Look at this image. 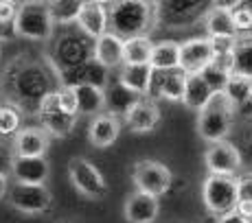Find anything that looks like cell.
Here are the masks:
<instances>
[{
    "mask_svg": "<svg viewBox=\"0 0 252 223\" xmlns=\"http://www.w3.org/2000/svg\"><path fill=\"white\" fill-rule=\"evenodd\" d=\"M48 162L46 158H16L13 160L11 177L16 184H33V186H44L48 179Z\"/></svg>",
    "mask_w": 252,
    "mask_h": 223,
    "instance_id": "cell-18",
    "label": "cell"
},
{
    "mask_svg": "<svg viewBox=\"0 0 252 223\" xmlns=\"http://www.w3.org/2000/svg\"><path fill=\"white\" fill-rule=\"evenodd\" d=\"M22 112L9 103L0 105V136H13L20 132Z\"/></svg>",
    "mask_w": 252,
    "mask_h": 223,
    "instance_id": "cell-36",
    "label": "cell"
},
{
    "mask_svg": "<svg viewBox=\"0 0 252 223\" xmlns=\"http://www.w3.org/2000/svg\"><path fill=\"white\" fill-rule=\"evenodd\" d=\"M160 212V201L145 193H132L125 201V219L129 223H154Z\"/></svg>",
    "mask_w": 252,
    "mask_h": 223,
    "instance_id": "cell-20",
    "label": "cell"
},
{
    "mask_svg": "<svg viewBox=\"0 0 252 223\" xmlns=\"http://www.w3.org/2000/svg\"><path fill=\"white\" fill-rule=\"evenodd\" d=\"M204 162L208 167L211 175H221V177H235V173L241 168V153L239 147L230 140H221V142L208 144Z\"/></svg>",
    "mask_w": 252,
    "mask_h": 223,
    "instance_id": "cell-11",
    "label": "cell"
},
{
    "mask_svg": "<svg viewBox=\"0 0 252 223\" xmlns=\"http://www.w3.org/2000/svg\"><path fill=\"white\" fill-rule=\"evenodd\" d=\"M57 81L60 85H68V88H77V85H92V88L105 90L110 84V70L103 68L99 61L90 59L86 64L72 68V70L57 72Z\"/></svg>",
    "mask_w": 252,
    "mask_h": 223,
    "instance_id": "cell-13",
    "label": "cell"
},
{
    "mask_svg": "<svg viewBox=\"0 0 252 223\" xmlns=\"http://www.w3.org/2000/svg\"><path fill=\"white\" fill-rule=\"evenodd\" d=\"M202 22L206 27L208 37H235L237 35L228 4H211V9L206 11Z\"/></svg>",
    "mask_w": 252,
    "mask_h": 223,
    "instance_id": "cell-25",
    "label": "cell"
},
{
    "mask_svg": "<svg viewBox=\"0 0 252 223\" xmlns=\"http://www.w3.org/2000/svg\"><path fill=\"white\" fill-rule=\"evenodd\" d=\"M202 199L213 217H224L237 210V177L208 175L202 184Z\"/></svg>",
    "mask_w": 252,
    "mask_h": 223,
    "instance_id": "cell-7",
    "label": "cell"
},
{
    "mask_svg": "<svg viewBox=\"0 0 252 223\" xmlns=\"http://www.w3.org/2000/svg\"><path fill=\"white\" fill-rule=\"evenodd\" d=\"M250 105H252V94H250Z\"/></svg>",
    "mask_w": 252,
    "mask_h": 223,
    "instance_id": "cell-43",
    "label": "cell"
},
{
    "mask_svg": "<svg viewBox=\"0 0 252 223\" xmlns=\"http://www.w3.org/2000/svg\"><path fill=\"white\" fill-rule=\"evenodd\" d=\"M154 7H156V27L162 24L164 28H189L204 20L211 2L169 0V2H154Z\"/></svg>",
    "mask_w": 252,
    "mask_h": 223,
    "instance_id": "cell-6",
    "label": "cell"
},
{
    "mask_svg": "<svg viewBox=\"0 0 252 223\" xmlns=\"http://www.w3.org/2000/svg\"><path fill=\"white\" fill-rule=\"evenodd\" d=\"M81 2L79 0H57V2H48V13L55 27H75L77 16H79Z\"/></svg>",
    "mask_w": 252,
    "mask_h": 223,
    "instance_id": "cell-32",
    "label": "cell"
},
{
    "mask_svg": "<svg viewBox=\"0 0 252 223\" xmlns=\"http://www.w3.org/2000/svg\"><path fill=\"white\" fill-rule=\"evenodd\" d=\"M132 179H134V184H136L138 193H145V195L158 199V197L169 193L173 175L158 160H138V162L134 164Z\"/></svg>",
    "mask_w": 252,
    "mask_h": 223,
    "instance_id": "cell-8",
    "label": "cell"
},
{
    "mask_svg": "<svg viewBox=\"0 0 252 223\" xmlns=\"http://www.w3.org/2000/svg\"><path fill=\"white\" fill-rule=\"evenodd\" d=\"M75 90V99H77V114H86V116H99L105 110V94L103 90L92 88V85H77Z\"/></svg>",
    "mask_w": 252,
    "mask_h": 223,
    "instance_id": "cell-27",
    "label": "cell"
},
{
    "mask_svg": "<svg viewBox=\"0 0 252 223\" xmlns=\"http://www.w3.org/2000/svg\"><path fill=\"white\" fill-rule=\"evenodd\" d=\"M154 42L149 35H138L123 40V66H145L149 64Z\"/></svg>",
    "mask_w": 252,
    "mask_h": 223,
    "instance_id": "cell-28",
    "label": "cell"
},
{
    "mask_svg": "<svg viewBox=\"0 0 252 223\" xmlns=\"http://www.w3.org/2000/svg\"><path fill=\"white\" fill-rule=\"evenodd\" d=\"M9 203L24 215H44L53 206V195L46 186L33 184H13L7 191Z\"/></svg>",
    "mask_w": 252,
    "mask_h": 223,
    "instance_id": "cell-9",
    "label": "cell"
},
{
    "mask_svg": "<svg viewBox=\"0 0 252 223\" xmlns=\"http://www.w3.org/2000/svg\"><path fill=\"white\" fill-rule=\"evenodd\" d=\"M239 153H241V160H246L252 167V134L244 140V147H239Z\"/></svg>",
    "mask_w": 252,
    "mask_h": 223,
    "instance_id": "cell-41",
    "label": "cell"
},
{
    "mask_svg": "<svg viewBox=\"0 0 252 223\" xmlns=\"http://www.w3.org/2000/svg\"><path fill=\"white\" fill-rule=\"evenodd\" d=\"M7 191H9V179L7 177H0V199L7 195Z\"/></svg>",
    "mask_w": 252,
    "mask_h": 223,
    "instance_id": "cell-42",
    "label": "cell"
},
{
    "mask_svg": "<svg viewBox=\"0 0 252 223\" xmlns=\"http://www.w3.org/2000/svg\"><path fill=\"white\" fill-rule=\"evenodd\" d=\"M215 61L213 48L208 37H191V40L180 44V61H178V70L184 72L187 77L202 75L208 66Z\"/></svg>",
    "mask_w": 252,
    "mask_h": 223,
    "instance_id": "cell-12",
    "label": "cell"
},
{
    "mask_svg": "<svg viewBox=\"0 0 252 223\" xmlns=\"http://www.w3.org/2000/svg\"><path fill=\"white\" fill-rule=\"evenodd\" d=\"M13 33L33 42H48L53 37L55 24L48 13V2H22L13 18Z\"/></svg>",
    "mask_w": 252,
    "mask_h": 223,
    "instance_id": "cell-5",
    "label": "cell"
},
{
    "mask_svg": "<svg viewBox=\"0 0 252 223\" xmlns=\"http://www.w3.org/2000/svg\"><path fill=\"white\" fill-rule=\"evenodd\" d=\"M184 85H187V75L180 70L154 72L152 92L149 94L160 96V99H167V101H182Z\"/></svg>",
    "mask_w": 252,
    "mask_h": 223,
    "instance_id": "cell-23",
    "label": "cell"
},
{
    "mask_svg": "<svg viewBox=\"0 0 252 223\" xmlns=\"http://www.w3.org/2000/svg\"><path fill=\"white\" fill-rule=\"evenodd\" d=\"M237 212L250 219L252 217V173L237 177Z\"/></svg>",
    "mask_w": 252,
    "mask_h": 223,
    "instance_id": "cell-34",
    "label": "cell"
},
{
    "mask_svg": "<svg viewBox=\"0 0 252 223\" xmlns=\"http://www.w3.org/2000/svg\"><path fill=\"white\" fill-rule=\"evenodd\" d=\"M55 101L62 112H66V114H70V116H77V99H75V90L72 88H68V85H57Z\"/></svg>",
    "mask_w": 252,
    "mask_h": 223,
    "instance_id": "cell-37",
    "label": "cell"
},
{
    "mask_svg": "<svg viewBox=\"0 0 252 223\" xmlns=\"http://www.w3.org/2000/svg\"><path fill=\"white\" fill-rule=\"evenodd\" d=\"M119 134H121V120L116 116L108 114V112L94 116L88 127V140L96 149H105L110 144H114Z\"/></svg>",
    "mask_w": 252,
    "mask_h": 223,
    "instance_id": "cell-21",
    "label": "cell"
},
{
    "mask_svg": "<svg viewBox=\"0 0 252 223\" xmlns=\"http://www.w3.org/2000/svg\"><path fill=\"white\" fill-rule=\"evenodd\" d=\"M75 28L79 33H84V35L92 42H94L96 37H101L103 33H108V4L96 2V0L81 2Z\"/></svg>",
    "mask_w": 252,
    "mask_h": 223,
    "instance_id": "cell-15",
    "label": "cell"
},
{
    "mask_svg": "<svg viewBox=\"0 0 252 223\" xmlns=\"http://www.w3.org/2000/svg\"><path fill=\"white\" fill-rule=\"evenodd\" d=\"M235 114L237 112L224 96V92H215L204 108L197 112V132L208 144L221 142L230 134Z\"/></svg>",
    "mask_w": 252,
    "mask_h": 223,
    "instance_id": "cell-4",
    "label": "cell"
},
{
    "mask_svg": "<svg viewBox=\"0 0 252 223\" xmlns=\"http://www.w3.org/2000/svg\"><path fill=\"white\" fill-rule=\"evenodd\" d=\"M13 160H16V153H13V147L7 142H0V177H11V168H13Z\"/></svg>",
    "mask_w": 252,
    "mask_h": 223,
    "instance_id": "cell-38",
    "label": "cell"
},
{
    "mask_svg": "<svg viewBox=\"0 0 252 223\" xmlns=\"http://www.w3.org/2000/svg\"><path fill=\"white\" fill-rule=\"evenodd\" d=\"M228 9H230L232 24H235V31L250 35V31H252V2H232V4H228Z\"/></svg>",
    "mask_w": 252,
    "mask_h": 223,
    "instance_id": "cell-35",
    "label": "cell"
},
{
    "mask_svg": "<svg viewBox=\"0 0 252 223\" xmlns=\"http://www.w3.org/2000/svg\"><path fill=\"white\" fill-rule=\"evenodd\" d=\"M200 77L206 81V85L211 88L213 94H215V92H224L226 81H228V77H230V66L220 64V61H213Z\"/></svg>",
    "mask_w": 252,
    "mask_h": 223,
    "instance_id": "cell-33",
    "label": "cell"
},
{
    "mask_svg": "<svg viewBox=\"0 0 252 223\" xmlns=\"http://www.w3.org/2000/svg\"><path fill=\"white\" fill-rule=\"evenodd\" d=\"M248 223H252V217H250V219H248Z\"/></svg>",
    "mask_w": 252,
    "mask_h": 223,
    "instance_id": "cell-44",
    "label": "cell"
},
{
    "mask_svg": "<svg viewBox=\"0 0 252 223\" xmlns=\"http://www.w3.org/2000/svg\"><path fill=\"white\" fill-rule=\"evenodd\" d=\"M2 90L7 103L24 112L40 110L42 101L57 90V75L51 66L33 59H18L9 66L2 77Z\"/></svg>",
    "mask_w": 252,
    "mask_h": 223,
    "instance_id": "cell-1",
    "label": "cell"
},
{
    "mask_svg": "<svg viewBox=\"0 0 252 223\" xmlns=\"http://www.w3.org/2000/svg\"><path fill=\"white\" fill-rule=\"evenodd\" d=\"M250 94H252V79L241 77V75H232L230 72L228 81H226V88H224V96L230 101L235 112L250 105Z\"/></svg>",
    "mask_w": 252,
    "mask_h": 223,
    "instance_id": "cell-30",
    "label": "cell"
},
{
    "mask_svg": "<svg viewBox=\"0 0 252 223\" xmlns=\"http://www.w3.org/2000/svg\"><path fill=\"white\" fill-rule=\"evenodd\" d=\"M48 140L51 138L42 127H24L16 134L11 147L16 158H44Z\"/></svg>",
    "mask_w": 252,
    "mask_h": 223,
    "instance_id": "cell-17",
    "label": "cell"
},
{
    "mask_svg": "<svg viewBox=\"0 0 252 223\" xmlns=\"http://www.w3.org/2000/svg\"><path fill=\"white\" fill-rule=\"evenodd\" d=\"M68 175L70 182L81 195L90 197V199H101L108 193V184H105L101 171L86 158H72L68 162Z\"/></svg>",
    "mask_w": 252,
    "mask_h": 223,
    "instance_id": "cell-10",
    "label": "cell"
},
{
    "mask_svg": "<svg viewBox=\"0 0 252 223\" xmlns=\"http://www.w3.org/2000/svg\"><path fill=\"white\" fill-rule=\"evenodd\" d=\"M213 96L211 88L206 85V81L202 79L200 75H193V77H187V85H184V105L189 110H195L200 112L204 105L208 103V99Z\"/></svg>",
    "mask_w": 252,
    "mask_h": 223,
    "instance_id": "cell-31",
    "label": "cell"
},
{
    "mask_svg": "<svg viewBox=\"0 0 252 223\" xmlns=\"http://www.w3.org/2000/svg\"><path fill=\"white\" fill-rule=\"evenodd\" d=\"M178 61H180V44L173 40L154 42L152 55H149V68L154 72H171L178 70Z\"/></svg>",
    "mask_w": 252,
    "mask_h": 223,
    "instance_id": "cell-24",
    "label": "cell"
},
{
    "mask_svg": "<svg viewBox=\"0 0 252 223\" xmlns=\"http://www.w3.org/2000/svg\"><path fill=\"white\" fill-rule=\"evenodd\" d=\"M156 27V7L145 0H121L108 4V31L121 40L149 35Z\"/></svg>",
    "mask_w": 252,
    "mask_h": 223,
    "instance_id": "cell-2",
    "label": "cell"
},
{
    "mask_svg": "<svg viewBox=\"0 0 252 223\" xmlns=\"http://www.w3.org/2000/svg\"><path fill=\"white\" fill-rule=\"evenodd\" d=\"M103 94H105V110H108V114L116 116V118H119V114H123V116L127 114V110L140 99V96L132 94L127 88H123L119 81L105 85Z\"/></svg>",
    "mask_w": 252,
    "mask_h": 223,
    "instance_id": "cell-26",
    "label": "cell"
},
{
    "mask_svg": "<svg viewBox=\"0 0 252 223\" xmlns=\"http://www.w3.org/2000/svg\"><path fill=\"white\" fill-rule=\"evenodd\" d=\"M123 118H125V125L134 134H147V132H154L158 127V123H160V110H158L154 99L143 96V99H138L127 110V114Z\"/></svg>",
    "mask_w": 252,
    "mask_h": 223,
    "instance_id": "cell-16",
    "label": "cell"
},
{
    "mask_svg": "<svg viewBox=\"0 0 252 223\" xmlns=\"http://www.w3.org/2000/svg\"><path fill=\"white\" fill-rule=\"evenodd\" d=\"M230 72L252 79V33L237 37L235 51L230 55Z\"/></svg>",
    "mask_w": 252,
    "mask_h": 223,
    "instance_id": "cell-29",
    "label": "cell"
},
{
    "mask_svg": "<svg viewBox=\"0 0 252 223\" xmlns=\"http://www.w3.org/2000/svg\"><path fill=\"white\" fill-rule=\"evenodd\" d=\"M37 116H40L42 129H44L48 136H57V138H66L77 125V116H70L60 110V105H57V101H55V92L42 101L40 110H37Z\"/></svg>",
    "mask_w": 252,
    "mask_h": 223,
    "instance_id": "cell-14",
    "label": "cell"
},
{
    "mask_svg": "<svg viewBox=\"0 0 252 223\" xmlns=\"http://www.w3.org/2000/svg\"><path fill=\"white\" fill-rule=\"evenodd\" d=\"M18 13V4L9 0H0V24H13V18Z\"/></svg>",
    "mask_w": 252,
    "mask_h": 223,
    "instance_id": "cell-39",
    "label": "cell"
},
{
    "mask_svg": "<svg viewBox=\"0 0 252 223\" xmlns=\"http://www.w3.org/2000/svg\"><path fill=\"white\" fill-rule=\"evenodd\" d=\"M92 59L99 61L103 68L112 70V68L123 66V40L116 37L114 33H103L92 42Z\"/></svg>",
    "mask_w": 252,
    "mask_h": 223,
    "instance_id": "cell-19",
    "label": "cell"
},
{
    "mask_svg": "<svg viewBox=\"0 0 252 223\" xmlns=\"http://www.w3.org/2000/svg\"><path fill=\"white\" fill-rule=\"evenodd\" d=\"M217 223H248V219H246L241 212L232 210V212H228V215L220 217V219H217Z\"/></svg>",
    "mask_w": 252,
    "mask_h": 223,
    "instance_id": "cell-40",
    "label": "cell"
},
{
    "mask_svg": "<svg viewBox=\"0 0 252 223\" xmlns=\"http://www.w3.org/2000/svg\"><path fill=\"white\" fill-rule=\"evenodd\" d=\"M119 81L123 88H127L132 94L136 96H149L152 92V81H154V70L149 64L145 66H121L119 70Z\"/></svg>",
    "mask_w": 252,
    "mask_h": 223,
    "instance_id": "cell-22",
    "label": "cell"
},
{
    "mask_svg": "<svg viewBox=\"0 0 252 223\" xmlns=\"http://www.w3.org/2000/svg\"><path fill=\"white\" fill-rule=\"evenodd\" d=\"M92 59V40L79 33L75 27H68L53 37L51 44V68L57 72L72 70Z\"/></svg>",
    "mask_w": 252,
    "mask_h": 223,
    "instance_id": "cell-3",
    "label": "cell"
}]
</instances>
